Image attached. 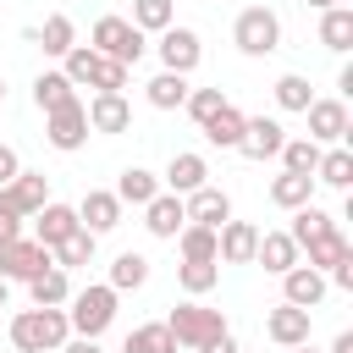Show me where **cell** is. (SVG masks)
<instances>
[{"mask_svg": "<svg viewBox=\"0 0 353 353\" xmlns=\"http://www.w3.org/2000/svg\"><path fill=\"white\" fill-rule=\"evenodd\" d=\"M44 265H55V259H50V248H44L39 237H11V243H0V276H6V281H28V276H39Z\"/></svg>", "mask_w": 353, "mask_h": 353, "instance_id": "30bf717a", "label": "cell"}, {"mask_svg": "<svg viewBox=\"0 0 353 353\" xmlns=\"http://www.w3.org/2000/svg\"><path fill=\"white\" fill-rule=\"evenodd\" d=\"M199 353H237V336H232V331H221V336H215V342H204Z\"/></svg>", "mask_w": 353, "mask_h": 353, "instance_id": "bcb514c9", "label": "cell"}, {"mask_svg": "<svg viewBox=\"0 0 353 353\" xmlns=\"http://www.w3.org/2000/svg\"><path fill=\"white\" fill-rule=\"evenodd\" d=\"M176 281H182L188 298H204V292L221 281V259H182V265H176Z\"/></svg>", "mask_w": 353, "mask_h": 353, "instance_id": "e575fe53", "label": "cell"}, {"mask_svg": "<svg viewBox=\"0 0 353 353\" xmlns=\"http://www.w3.org/2000/svg\"><path fill=\"white\" fill-rule=\"evenodd\" d=\"M94 248H99V237H94L88 226H77L66 243H55V248H50V259H55L61 270H77V265H94Z\"/></svg>", "mask_w": 353, "mask_h": 353, "instance_id": "4dcf8cb0", "label": "cell"}, {"mask_svg": "<svg viewBox=\"0 0 353 353\" xmlns=\"http://www.w3.org/2000/svg\"><path fill=\"white\" fill-rule=\"evenodd\" d=\"M0 204H6L11 215L33 221V215L50 204V176H44V171H17V176L0 188Z\"/></svg>", "mask_w": 353, "mask_h": 353, "instance_id": "9c48e42d", "label": "cell"}, {"mask_svg": "<svg viewBox=\"0 0 353 353\" xmlns=\"http://www.w3.org/2000/svg\"><path fill=\"white\" fill-rule=\"evenodd\" d=\"M116 287L110 281H94V287H77L72 298H66V325H72V336H105L110 331V320H116Z\"/></svg>", "mask_w": 353, "mask_h": 353, "instance_id": "3957f363", "label": "cell"}, {"mask_svg": "<svg viewBox=\"0 0 353 353\" xmlns=\"http://www.w3.org/2000/svg\"><path fill=\"white\" fill-rule=\"evenodd\" d=\"M182 210H188V221L193 226H221V221H232V199H226V188H193V193H182Z\"/></svg>", "mask_w": 353, "mask_h": 353, "instance_id": "e0dca14e", "label": "cell"}, {"mask_svg": "<svg viewBox=\"0 0 353 353\" xmlns=\"http://www.w3.org/2000/svg\"><path fill=\"white\" fill-rule=\"evenodd\" d=\"M188 88H193V83H188L182 72H160V77H149V88H143V94H149V105H154V110H182Z\"/></svg>", "mask_w": 353, "mask_h": 353, "instance_id": "d6a6232c", "label": "cell"}, {"mask_svg": "<svg viewBox=\"0 0 353 353\" xmlns=\"http://www.w3.org/2000/svg\"><path fill=\"white\" fill-rule=\"evenodd\" d=\"M303 6H314V11H325V6H342V0H303Z\"/></svg>", "mask_w": 353, "mask_h": 353, "instance_id": "816d5d0a", "label": "cell"}, {"mask_svg": "<svg viewBox=\"0 0 353 353\" xmlns=\"http://www.w3.org/2000/svg\"><path fill=\"white\" fill-rule=\"evenodd\" d=\"M270 94H276V105H281V110H292V116H303V110H309V99H314V94H309V77H303V72H281Z\"/></svg>", "mask_w": 353, "mask_h": 353, "instance_id": "74e56055", "label": "cell"}, {"mask_svg": "<svg viewBox=\"0 0 353 353\" xmlns=\"http://www.w3.org/2000/svg\"><path fill=\"white\" fill-rule=\"evenodd\" d=\"M11 237H22V215H11V210L0 204V243H11Z\"/></svg>", "mask_w": 353, "mask_h": 353, "instance_id": "f6af8a7d", "label": "cell"}, {"mask_svg": "<svg viewBox=\"0 0 353 353\" xmlns=\"http://www.w3.org/2000/svg\"><path fill=\"white\" fill-rule=\"evenodd\" d=\"M77 99V88H72V77L66 72H39L33 77V105L50 116V110H61V105H72Z\"/></svg>", "mask_w": 353, "mask_h": 353, "instance_id": "83f0119b", "label": "cell"}, {"mask_svg": "<svg viewBox=\"0 0 353 353\" xmlns=\"http://www.w3.org/2000/svg\"><path fill=\"white\" fill-rule=\"evenodd\" d=\"M276 160H281V171H303V176H314V160H320V143H314V138H287Z\"/></svg>", "mask_w": 353, "mask_h": 353, "instance_id": "60d3db41", "label": "cell"}, {"mask_svg": "<svg viewBox=\"0 0 353 353\" xmlns=\"http://www.w3.org/2000/svg\"><path fill=\"white\" fill-rule=\"evenodd\" d=\"M55 353H105V347H99V336H66Z\"/></svg>", "mask_w": 353, "mask_h": 353, "instance_id": "ee69618b", "label": "cell"}, {"mask_svg": "<svg viewBox=\"0 0 353 353\" xmlns=\"http://www.w3.org/2000/svg\"><path fill=\"white\" fill-rule=\"evenodd\" d=\"M336 94H342V99L353 94V66H342V72H336Z\"/></svg>", "mask_w": 353, "mask_h": 353, "instance_id": "7dc6e473", "label": "cell"}, {"mask_svg": "<svg viewBox=\"0 0 353 353\" xmlns=\"http://www.w3.org/2000/svg\"><path fill=\"white\" fill-rule=\"evenodd\" d=\"M143 226H149V237H160V243H171L182 226H188V210H182V193H171V188H160L149 204H143Z\"/></svg>", "mask_w": 353, "mask_h": 353, "instance_id": "5bb4252c", "label": "cell"}, {"mask_svg": "<svg viewBox=\"0 0 353 353\" xmlns=\"http://www.w3.org/2000/svg\"><path fill=\"white\" fill-rule=\"evenodd\" d=\"M44 138H50V149L77 154V149L88 143V110H83V99H72V105L50 110V116H44Z\"/></svg>", "mask_w": 353, "mask_h": 353, "instance_id": "ba28073f", "label": "cell"}, {"mask_svg": "<svg viewBox=\"0 0 353 353\" xmlns=\"http://www.w3.org/2000/svg\"><path fill=\"white\" fill-rule=\"evenodd\" d=\"M303 254H309V265H314V270H336L342 259H353V243H347V237H342V226H336V232H325V237L303 243Z\"/></svg>", "mask_w": 353, "mask_h": 353, "instance_id": "1f68e13d", "label": "cell"}, {"mask_svg": "<svg viewBox=\"0 0 353 353\" xmlns=\"http://www.w3.org/2000/svg\"><path fill=\"white\" fill-rule=\"evenodd\" d=\"M77 226H83V221H77V204H55V199H50V204H44V210L33 215V237H39L44 248L66 243V237H72Z\"/></svg>", "mask_w": 353, "mask_h": 353, "instance_id": "ffe728a7", "label": "cell"}, {"mask_svg": "<svg viewBox=\"0 0 353 353\" xmlns=\"http://www.w3.org/2000/svg\"><path fill=\"white\" fill-rule=\"evenodd\" d=\"M331 292V281H325V270H314V265H292V270H281V298L287 303H298V309H314L320 298Z\"/></svg>", "mask_w": 353, "mask_h": 353, "instance_id": "2e32d148", "label": "cell"}, {"mask_svg": "<svg viewBox=\"0 0 353 353\" xmlns=\"http://www.w3.org/2000/svg\"><path fill=\"white\" fill-rule=\"evenodd\" d=\"M121 353H176V336L165 331V320H149V325H138V331H127V342H121Z\"/></svg>", "mask_w": 353, "mask_h": 353, "instance_id": "d590c367", "label": "cell"}, {"mask_svg": "<svg viewBox=\"0 0 353 353\" xmlns=\"http://www.w3.org/2000/svg\"><path fill=\"white\" fill-rule=\"evenodd\" d=\"M325 232H336V221H331V215H325L314 199L292 210V226H287V237L298 243V254H303V243H314V237H325Z\"/></svg>", "mask_w": 353, "mask_h": 353, "instance_id": "484cf974", "label": "cell"}, {"mask_svg": "<svg viewBox=\"0 0 353 353\" xmlns=\"http://www.w3.org/2000/svg\"><path fill=\"white\" fill-rule=\"evenodd\" d=\"M0 110H6V77H0Z\"/></svg>", "mask_w": 353, "mask_h": 353, "instance_id": "f5cc1de1", "label": "cell"}, {"mask_svg": "<svg viewBox=\"0 0 353 353\" xmlns=\"http://www.w3.org/2000/svg\"><path fill=\"white\" fill-rule=\"evenodd\" d=\"M254 265H265L270 276H281V270L298 265V243H292L287 232H259V243H254Z\"/></svg>", "mask_w": 353, "mask_h": 353, "instance_id": "cb8c5ba5", "label": "cell"}, {"mask_svg": "<svg viewBox=\"0 0 353 353\" xmlns=\"http://www.w3.org/2000/svg\"><path fill=\"white\" fill-rule=\"evenodd\" d=\"M314 182L347 193V188H353V149H347V143H325L320 160H314Z\"/></svg>", "mask_w": 353, "mask_h": 353, "instance_id": "7402d4cb", "label": "cell"}, {"mask_svg": "<svg viewBox=\"0 0 353 353\" xmlns=\"http://www.w3.org/2000/svg\"><path fill=\"white\" fill-rule=\"evenodd\" d=\"M232 44L243 50V55H276L281 50V17L270 11V6H248V11H237V22H232Z\"/></svg>", "mask_w": 353, "mask_h": 353, "instance_id": "277c9868", "label": "cell"}, {"mask_svg": "<svg viewBox=\"0 0 353 353\" xmlns=\"http://www.w3.org/2000/svg\"><path fill=\"white\" fill-rule=\"evenodd\" d=\"M281 143H287V127L276 116H248L243 121V138H237V154L243 160H276Z\"/></svg>", "mask_w": 353, "mask_h": 353, "instance_id": "8fae6325", "label": "cell"}, {"mask_svg": "<svg viewBox=\"0 0 353 353\" xmlns=\"http://www.w3.org/2000/svg\"><path fill=\"white\" fill-rule=\"evenodd\" d=\"M204 182H210V165H204V154H193V149L171 154V165H165V176H160V188H171V193H193V188H204Z\"/></svg>", "mask_w": 353, "mask_h": 353, "instance_id": "44dd1931", "label": "cell"}, {"mask_svg": "<svg viewBox=\"0 0 353 353\" xmlns=\"http://www.w3.org/2000/svg\"><path fill=\"white\" fill-rule=\"evenodd\" d=\"M33 44H39L44 55H55V61H61V55L77 44V28H72V17H66V11L44 17V28H33Z\"/></svg>", "mask_w": 353, "mask_h": 353, "instance_id": "4316f807", "label": "cell"}, {"mask_svg": "<svg viewBox=\"0 0 353 353\" xmlns=\"http://www.w3.org/2000/svg\"><path fill=\"white\" fill-rule=\"evenodd\" d=\"M309 138L325 149V143H342L347 132H353V121H347V99H309Z\"/></svg>", "mask_w": 353, "mask_h": 353, "instance_id": "7c38bea8", "label": "cell"}, {"mask_svg": "<svg viewBox=\"0 0 353 353\" xmlns=\"http://www.w3.org/2000/svg\"><path fill=\"white\" fill-rule=\"evenodd\" d=\"M287 353H320V347H314V342H292Z\"/></svg>", "mask_w": 353, "mask_h": 353, "instance_id": "f907efd6", "label": "cell"}, {"mask_svg": "<svg viewBox=\"0 0 353 353\" xmlns=\"http://www.w3.org/2000/svg\"><path fill=\"white\" fill-rule=\"evenodd\" d=\"M165 331L176 336V347H204V342H215L221 331H226V314L221 309H204V303H176L171 314H165Z\"/></svg>", "mask_w": 353, "mask_h": 353, "instance_id": "8992f818", "label": "cell"}, {"mask_svg": "<svg viewBox=\"0 0 353 353\" xmlns=\"http://www.w3.org/2000/svg\"><path fill=\"white\" fill-rule=\"evenodd\" d=\"M221 105H226V94H221V88H188V99H182V110H188L199 127H204V121H210Z\"/></svg>", "mask_w": 353, "mask_h": 353, "instance_id": "b9f144b4", "label": "cell"}, {"mask_svg": "<svg viewBox=\"0 0 353 353\" xmlns=\"http://www.w3.org/2000/svg\"><path fill=\"white\" fill-rule=\"evenodd\" d=\"M243 121H248V116H243V110H237V105L226 99V105H221V110H215V116H210V121H204L199 132H204V138H210L215 149H237V138H243Z\"/></svg>", "mask_w": 353, "mask_h": 353, "instance_id": "f1b7e54d", "label": "cell"}, {"mask_svg": "<svg viewBox=\"0 0 353 353\" xmlns=\"http://www.w3.org/2000/svg\"><path fill=\"white\" fill-rule=\"evenodd\" d=\"M320 44L331 55H347L353 50V6H325L320 11Z\"/></svg>", "mask_w": 353, "mask_h": 353, "instance_id": "d4e9b609", "label": "cell"}, {"mask_svg": "<svg viewBox=\"0 0 353 353\" xmlns=\"http://www.w3.org/2000/svg\"><path fill=\"white\" fill-rule=\"evenodd\" d=\"M254 243H259V226H254V221H221V226H215V254H221V265H254Z\"/></svg>", "mask_w": 353, "mask_h": 353, "instance_id": "9a60e30c", "label": "cell"}, {"mask_svg": "<svg viewBox=\"0 0 353 353\" xmlns=\"http://www.w3.org/2000/svg\"><path fill=\"white\" fill-rule=\"evenodd\" d=\"M309 199H314V176H303V171L270 176V204H276V210H298V204H309Z\"/></svg>", "mask_w": 353, "mask_h": 353, "instance_id": "f546056e", "label": "cell"}, {"mask_svg": "<svg viewBox=\"0 0 353 353\" xmlns=\"http://www.w3.org/2000/svg\"><path fill=\"white\" fill-rule=\"evenodd\" d=\"M0 309H11V281L0 276Z\"/></svg>", "mask_w": 353, "mask_h": 353, "instance_id": "681fc988", "label": "cell"}, {"mask_svg": "<svg viewBox=\"0 0 353 353\" xmlns=\"http://www.w3.org/2000/svg\"><path fill=\"white\" fill-rule=\"evenodd\" d=\"M171 243L182 248V259H221V254H215V226H193V221H188Z\"/></svg>", "mask_w": 353, "mask_h": 353, "instance_id": "ab89813d", "label": "cell"}, {"mask_svg": "<svg viewBox=\"0 0 353 353\" xmlns=\"http://www.w3.org/2000/svg\"><path fill=\"white\" fill-rule=\"evenodd\" d=\"M154 193H160V176H154V171H143V165H127V171H121V182H116V199H121V204H138V210H143Z\"/></svg>", "mask_w": 353, "mask_h": 353, "instance_id": "836d02e7", "label": "cell"}, {"mask_svg": "<svg viewBox=\"0 0 353 353\" xmlns=\"http://www.w3.org/2000/svg\"><path fill=\"white\" fill-rule=\"evenodd\" d=\"M17 171H22V160H17V149H11V143H0V188H6V182H11Z\"/></svg>", "mask_w": 353, "mask_h": 353, "instance_id": "7bdbcfd3", "label": "cell"}, {"mask_svg": "<svg viewBox=\"0 0 353 353\" xmlns=\"http://www.w3.org/2000/svg\"><path fill=\"white\" fill-rule=\"evenodd\" d=\"M88 39H94V50H99V55H110V61H121V66H138V61H143V50H149V33H143V28H132L127 17H99Z\"/></svg>", "mask_w": 353, "mask_h": 353, "instance_id": "5b68a950", "label": "cell"}, {"mask_svg": "<svg viewBox=\"0 0 353 353\" xmlns=\"http://www.w3.org/2000/svg\"><path fill=\"white\" fill-rule=\"evenodd\" d=\"M28 298H33L39 309H66V298H72V276H66L61 265H44L39 276H28Z\"/></svg>", "mask_w": 353, "mask_h": 353, "instance_id": "603a6c76", "label": "cell"}, {"mask_svg": "<svg viewBox=\"0 0 353 353\" xmlns=\"http://www.w3.org/2000/svg\"><path fill=\"white\" fill-rule=\"evenodd\" d=\"M309 331H314V309H298V303H276L270 314H265V336L276 342V347H292V342H309Z\"/></svg>", "mask_w": 353, "mask_h": 353, "instance_id": "4fadbf2b", "label": "cell"}, {"mask_svg": "<svg viewBox=\"0 0 353 353\" xmlns=\"http://www.w3.org/2000/svg\"><path fill=\"white\" fill-rule=\"evenodd\" d=\"M61 72L72 77V88H94V94H121L127 77H132V66L99 55L94 44H72V50L61 55Z\"/></svg>", "mask_w": 353, "mask_h": 353, "instance_id": "6da1fadb", "label": "cell"}, {"mask_svg": "<svg viewBox=\"0 0 353 353\" xmlns=\"http://www.w3.org/2000/svg\"><path fill=\"white\" fill-rule=\"evenodd\" d=\"M160 66L165 72H182V77H193V66L204 61V44H199V33L193 28H182V22H171V28H160Z\"/></svg>", "mask_w": 353, "mask_h": 353, "instance_id": "52a82bcc", "label": "cell"}, {"mask_svg": "<svg viewBox=\"0 0 353 353\" xmlns=\"http://www.w3.org/2000/svg\"><path fill=\"white\" fill-rule=\"evenodd\" d=\"M77 221H83L94 237H105V232H116V226H121V199H116V193H105V188H88V193H83V204H77Z\"/></svg>", "mask_w": 353, "mask_h": 353, "instance_id": "ac0fdd59", "label": "cell"}, {"mask_svg": "<svg viewBox=\"0 0 353 353\" xmlns=\"http://www.w3.org/2000/svg\"><path fill=\"white\" fill-rule=\"evenodd\" d=\"M83 110H88V132H127V127H132L127 94H94Z\"/></svg>", "mask_w": 353, "mask_h": 353, "instance_id": "d6986e66", "label": "cell"}, {"mask_svg": "<svg viewBox=\"0 0 353 353\" xmlns=\"http://www.w3.org/2000/svg\"><path fill=\"white\" fill-rule=\"evenodd\" d=\"M331 353H353V331H336V342H331Z\"/></svg>", "mask_w": 353, "mask_h": 353, "instance_id": "c3c4849f", "label": "cell"}, {"mask_svg": "<svg viewBox=\"0 0 353 353\" xmlns=\"http://www.w3.org/2000/svg\"><path fill=\"white\" fill-rule=\"evenodd\" d=\"M127 22L143 28V33H160V28L176 22V0H132V17Z\"/></svg>", "mask_w": 353, "mask_h": 353, "instance_id": "f35d334b", "label": "cell"}, {"mask_svg": "<svg viewBox=\"0 0 353 353\" xmlns=\"http://www.w3.org/2000/svg\"><path fill=\"white\" fill-rule=\"evenodd\" d=\"M143 281H149V259H143V254L127 248V254L110 259V287H116V292H138Z\"/></svg>", "mask_w": 353, "mask_h": 353, "instance_id": "8d00e7d4", "label": "cell"}, {"mask_svg": "<svg viewBox=\"0 0 353 353\" xmlns=\"http://www.w3.org/2000/svg\"><path fill=\"white\" fill-rule=\"evenodd\" d=\"M72 336V325H66V309H17L11 314V347L17 353H55L61 342Z\"/></svg>", "mask_w": 353, "mask_h": 353, "instance_id": "7a4b0ae2", "label": "cell"}]
</instances>
